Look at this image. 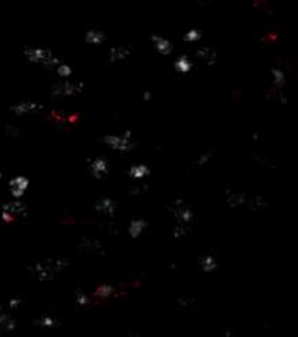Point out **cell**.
Instances as JSON below:
<instances>
[{
	"label": "cell",
	"instance_id": "cell-1",
	"mask_svg": "<svg viewBox=\"0 0 298 337\" xmlns=\"http://www.w3.org/2000/svg\"><path fill=\"white\" fill-rule=\"evenodd\" d=\"M68 266L69 262L65 259H49L45 262L35 263L31 269V273L40 281H51L56 275H59L68 269Z\"/></svg>",
	"mask_w": 298,
	"mask_h": 337
},
{
	"label": "cell",
	"instance_id": "cell-10",
	"mask_svg": "<svg viewBox=\"0 0 298 337\" xmlns=\"http://www.w3.org/2000/svg\"><path fill=\"white\" fill-rule=\"evenodd\" d=\"M107 40L105 33L98 30V28H91L86 33V42L91 44V45H101Z\"/></svg>",
	"mask_w": 298,
	"mask_h": 337
},
{
	"label": "cell",
	"instance_id": "cell-16",
	"mask_svg": "<svg viewBox=\"0 0 298 337\" xmlns=\"http://www.w3.org/2000/svg\"><path fill=\"white\" fill-rule=\"evenodd\" d=\"M129 174H130V177H133V179H144L146 176H149L150 174V169L146 165H135L130 167Z\"/></svg>",
	"mask_w": 298,
	"mask_h": 337
},
{
	"label": "cell",
	"instance_id": "cell-18",
	"mask_svg": "<svg viewBox=\"0 0 298 337\" xmlns=\"http://www.w3.org/2000/svg\"><path fill=\"white\" fill-rule=\"evenodd\" d=\"M174 66L178 72H181V73H188L190 69H192V62H190L189 59L186 58V56H181V58H178L174 63Z\"/></svg>",
	"mask_w": 298,
	"mask_h": 337
},
{
	"label": "cell",
	"instance_id": "cell-12",
	"mask_svg": "<svg viewBox=\"0 0 298 337\" xmlns=\"http://www.w3.org/2000/svg\"><path fill=\"white\" fill-rule=\"evenodd\" d=\"M196 55L203 59L204 62L209 63V65H214L217 61V54L214 49L209 48V47H202L196 51Z\"/></svg>",
	"mask_w": 298,
	"mask_h": 337
},
{
	"label": "cell",
	"instance_id": "cell-22",
	"mask_svg": "<svg viewBox=\"0 0 298 337\" xmlns=\"http://www.w3.org/2000/svg\"><path fill=\"white\" fill-rule=\"evenodd\" d=\"M200 38H202V31L197 30V28H192L183 35V41L186 42H197Z\"/></svg>",
	"mask_w": 298,
	"mask_h": 337
},
{
	"label": "cell",
	"instance_id": "cell-2",
	"mask_svg": "<svg viewBox=\"0 0 298 337\" xmlns=\"http://www.w3.org/2000/svg\"><path fill=\"white\" fill-rule=\"evenodd\" d=\"M24 56L28 62L41 65L47 69L56 68L62 62L51 49L41 48V47H27L24 49Z\"/></svg>",
	"mask_w": 298,
	"mask_h": 337
},
{
	"label": "cell",
	"instance_id": "cell-9",
	"mask_svg": "<svg viewBox=\"0 0 298 337\" xmlns=\"http://www.w3.org/2000/svg\"><path fill=\"white\" fill-rule=\"evenodd\" d=\"M151 41L154 42V47H156V49L160 52V54H163V55H170L171 52H172V44H171L167 38L158 37V35H153V37H151Z\"/></svg>",
	"mask_w": 298,
	"mask_h": 337
},
{
	"label": "cell",
	"instance_id": "cell-32",
	"mask_svg": "<svg viewBox=\"0 0 298 337\" xmlns=\"http://www.w3.org/2000/svg\"><path fill=\"white\" fill-rule=\"evenodd\" d=\"M2 309H3V306H2V303H0V312H2Z\"/></svg>",
	"mask_w": 298,
	"mask_h": 337
},
{
	"label": "cell",
	"instance_id": "cell-28",
	"mask_svg": "<svg viewBox=\"0 0 298 337\" xmlns=\"http://www.w3.org/2000/svg\"><path fill=\"white\" fill-rule=\"evenodd\" d=\"M20 305H21L20 298H12V299L9 301V308H10V309H17Z\"/></svg>",
	"mask_w": 298,
	"mask_h": 337
},
{
	"label": "cell",
	"instance_id": "cell-3",
	"mask_svg": "<svg viewBox=\"0 0 298 337\" xmlns=\"http://www.w3.org/2000/svg\"><path fill=\"white\" fill-rule=\"evenodd\" d=\"M83 89H84V83L83 82H73V80L65 79L63 82L54 84L51 93L55 97H70L82 93Z\"/></svg>",
	"mask_w": 298,
	"mask_h": 337
},
{
	"label": "cell",
	"instance_id": "cell-4",
	"mask_svg": "<svg viewBox=\"0 0 298 337\" xmlns=\"http://www.w3.org/2000/svg\"><path fill=\"white\" fill-rule=\"evenodd\" d=\"M102 142L111 149L118 152H128L133 149V142L130 141V132L126 131L123 135H107Z\"/></svg>",
	"mask_w": 298,
	"mask_h": 337
},
{
	"label": "cell",
	"instance_id": "cell-5",
	"mask_svg": "<svg viewBox=\"0 0 298 337\" xmlns=\"http://www.w3.org/2000/svg\"><path fill=\"white\" fill-rule=\"evenodd\" d=\"M10 110L13 111L16 116H28V114H35L38 111L44 110V105L37 101H21L12 105Z\"/></svg>",
	"mask_w": 298,
	"mask_h": 337
},
{
	"label": "cell",
	"instance_id": "cell-19",
	"mask_svg": "<svg viewBox=\"0 0 298 337\" xmlns=\"http://www.w3.org/2000/svg\"><path fill=\"white\" fill-rule=\"evenodd\" d=\"M55 69H56V73H58V76L62 77V79H69L70 76L73 75V68H72L69 63L61 62Z\"/></svg>",
	"mask_w": 298,
	"mask_h": 337
},
{
	"label": "cell",
	"instance_id": "cell-15",
	"mask_svg": "<svg viewBox=\"0 0 298 337\" xmlns=\"http://www.w3.org/2000/svg\"><path fill=\"white\" fill-rule=\"evenodd\" d=\"M16 320L10 315H6V313H2L0 312V329L5 331H13L16 330Z\"/></svg>",
	"mask_w": 298,
	"mask_h": 337
},
{
	"label": "cell",
	"instance_id": "cell-25",
	"mask_svg": "<svg viewBox=\"0 0 298 337\" xmlns=\"http://www.w3.org/2000/svg\"><path fill=\"white\" fill-rule=\"evenodd\" d=\"M40 324H41L44 329H54V327L58 326V322L52 316H44L40 320Z\"/></svg>",
	"mask_w": 298,
	"mask_h": 337
},
{
	"label": "cell",
	"instance_id": "cell-8",
	"mask_svg": "<svg viewBox=\"0 0 298 337\" xmlns=\"http://www.w3.org/2000/svg\"><path fill=\"white\" fill-rule=\"evenodd\" d=\"M3 211L12 213L13 216H17V215H24V213L27 212V205H26L23 201L19 200V198H16L14 201L6 202V204L3 205Z\"/></svg>",
	"mask_w": 298,
	"mask_h": 337
},
{
	"label": "cell",
	"instance_id": "cell-20",
	"mask_svg": "<svg viewBox=\"0 0 298 337\" xmlns=\"http://www.w3.org/2000/svg\"><path fill=\"white\" fill-rule=\"evenodd\" d=\"M200 266H202V270H203L204 273H211V271H214L217 269L216 259L211 257V256H206V257L202 259Z\"/></svg>",
	"mask_w": 298,
	"mask_h": 337
},
{
	"label": "cell",
	"instance_id": "cell-13",
	"mask_svg": "<svg viewBox=\"0 0 298 337\" xmlns=\"http://www.w3.org/2000/svg\"><path fill=\"white\" fill-rule=\"evenodd\" d=\"M95 209L102 213L114 215V212H115V204H114V201L109 200V198H102V200H100L97 202Z\"/></svg>",
	"mask_w": 298,
	"mask_h": 337
},
{
	"label": "cell",
	"instance_id": "cell-24",
	"mask_svg": "<svg viewBox=\"0 0 298 337\" xmlns=\"http://www.w3.org/2000/svg\"><path fill=\"white\" fill-rule=\"evenodd\" d=\"M114 291L115 289L112 288L111 285H101V287H98L97 291H95V295L100 296V298H108L114 294Z\"/></svg>",
	"mask_w": 298,
	"mask_h": 337
},
{
	"label": "cell",
	"instance_id": "cell-17",
	"mask_svg": "<svg viewBox=\"0 0 298 337\" xmlns=\"http://www.w3.org/2000/svg\"><path fill=\"white\" fill-rule=\"evenodd\" d=\"M175 213L176 218H178V222H181V223H188L189 225V222L193 218V213L190 211V208L185 205H181V208H178Z\"/></svg>",
	"mask_w": 298,
	"mask_h": 337
},
{
	"label": "cell",
	"instance_id": "cell-21",
	"mask_svg": "<svg viewBox=\"0 0 298 337\" xmlns=\"http://www.w3.org/2000/svg\"><path fill=\"white\" fill-rule=\"evenodd\" d=\"M271 76H273V83H274V86L278 87V89H281V87L285 84L284 72L280 70V69H273V70H271Z\"/></svg>",
	"mask_w": 298,
	"mask_h": 337
},
{
	"label": "cell",
	"instance_id": "cell-29",
	"mask_svg": "<svg viewBox=\"0 0 298 337\" xmlns=\"http://www.w3.org/2000/svg\"><path fill=\"white\" fill-rule=\"evenodd\" d=\"M2 219L5 220V222H7V223H10V222H13L14 220V216L12 213L6 212V211H2Z\"/></svg>",
	"mask_w": 298,
	"mask_h": 337
},
{
	"label": "cell",
	"instance_id": "cell-27",
	"mask_svg": "<svg viewBox=\"0 0 298 337\" xmlns=\"http://www.w3.org/2000/svg\"><path fill=\"white\" fill-rule=\"evenodd\" d=\"M76 303L79 306H86L87 303H90V299H88V296L84 292H77L76 294Z\"/></svg>",
	"mask_w": 298,
	"mask_h": 337
},
{
	"label": "cell",
	"instance_id": "cell-14",
	"mask_svg": "<svg viewBox=\"0 0 298 337\" xmlns=\"http://www.w3.org/2000/svg\"><path fill=\"white\" fill-rule=\"evenodd\" d=\"M146 227H147V223H146L144 220L142 219L132 220V223H130V227H129V235H130L133 239H137V238L142 235L143 231L146 229Z\"/></svg>",
	"mask_w": 298,
	"mask_h": 337
},
{
	"label": "cell",
	"instance_id": "cell-26",
	"mask_svg": "<svg viewBox=\"0 0 298 337\" xmlns=\"http://www.w3.org/2000/svg\"><path fill=\"white\" fill-rule=\"evenodd\" d=\"M186 227H188V223H181V222H178V225L174 229V236H175L176 239H179V238H182L186 235Z\"/></svg>",
	"mask_w": 298,
	"mask_h": 337
},
{
	"label": "cell",
	"instance_id": "cell-31",
	"mask_svg": "<svg viewBox=\"0 0 298 337\" xmlns=\"http://www.w3.org/2000/svg\"><path fill=\"white\" fill-rule=\"evenodd\" d=\"M150 97H151V93H150V91H146V93H144V100H150Z\"/></svg>",
	"mask_w": 298,
	"mask_h": 337
},
{
	"label": "cell",
	"instance_id": "cell-7",
	"mask_svg": "<svg viewBox=\"0 0 298 337\" xmlns=\"http://www.w3.org/2000/svg\"><path fill=\"white\" fill-rule=\"evenodd\" d=\"M88 170L90 173L94 176L95 179H102L104 176H107L109 172V166L108 162L104 158H98L93 160L90 166H88Z\"/></svg>",
	"mask_w": 298,
	"mask_h": 337
},
{
	"label": "cell",
	"instance_id": "cell-33",
	"mask_svg": "<svg viewBox=\"0 0 298 337\" xmlns=\"http://www.w3.org/2000/svg\"><path fill=\"white\" fill-rule=\"evenodd\" d=\"M2 176H3V174H2V173H0V179H2Z\"/></svg>",
	"mask_w": 298,
	"mask_h": 337
},
{
	"label": "cell",
	"instance_id": "cell-11",
	"mask_svg": "<svg viewBox=\"0 0 298 337\" xmlns=\"http://www.w3.org/2000/svg\"><path fill=\"white\" fill-rule=\"evenodd\" d=\"M129 55H130V49L126 47H114L109 51L108 59L109 62H119V61L126 59Z\"/></svg>",
	"mask_w": 298,
	"mask_h": 337
},
{
	"label": "cell",
	"instance_id": "cell-30",
	"mask_svg": "<svg viewBox=\"0 0 298 337\" xmlns=\"http://www.w3.org/2000/svg\"><path fill=\"white\" fill-rule=\"evenodd\" d=\"M209 158H210V155H209V153H204L203 156H202V159H200V160H197V163H199V165H203L204 162H207V160H209Z\"/></svg>",
	"mask_w": 298,
	"mask_h": 337
},
{
	"label": "cell",
	"instance_id": "cell-23",
	"mask_svg": "<svg viewBox=\"0 0 298 337\" xmlns=\"http://www.w3.org/2000/svg\"><path fill=\"white\" fill-rule=\"evenodd\" d=\"M245 195L242 194H231L228 197V205L235 208V206H241L245 204Z\"/></svg>",
	"mask_w": 298,
	"mask_h": 337
},
{
	"label": "cell",
	"instance_id": "cell-6",
	"mask_svg": "<svg viewBox=\"0 0 298 337\" xmlns=\"http://www.w3.org/2000/svg\"><path fill=\"white\" fill-rule=\"evenodd\" d=\"M28 186H30V180L26 176H17L10 180V183H9L10 193L14 198H21L27 191Z\"/></svg>",
	"mask_w": 298,
	"mask_h": 337
}]
</instances>
